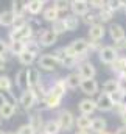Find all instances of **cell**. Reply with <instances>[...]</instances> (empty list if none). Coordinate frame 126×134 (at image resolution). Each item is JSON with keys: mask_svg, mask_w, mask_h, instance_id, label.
<instances>
[{"mask_svg": "<svg viewBox=\"0 0 126 134\" xmlns=\"http://www.w3.org/2000/svg\"><path fill=\"white\" fill-rule=\"evenodd\" d=\"M89 50H90V42H87L86 39H75V41H72L70 45L65 47L67 55L75 56V58H78L79 61H81V59H86Z\"/></svg>", "mask_w": 126, "mask_h": 134, "instance_id": "6da1fadb", "label": "cell"}, {"mask_svg": "<svg viewBox=\"0 0 126 134\" xmlns=\"http://www.w3.org/2000/svg\"><path fill=\"white\" fill-rule=\"evenodd\" d=\"M33 34H34V28L28 22L22 28H13L9 31V34H8V37H9V42H13V41H24V42H27V41L33 39Z\"/></svg>", "mask_w": 126, "mask_h": 134, "instance_id": "7a4b0ae2", "label": "cell"}, {"mask_svg": "<svg viewBox=\"0 0 126 134\" xmlns=\"http://www.w3.org/2000/svg\"><path fill=\"white\" fill-rule=\"evenodd\" d=\"M98 58L103 64H107V66H112L117 59H118V50L112 45H104L101 47V50L98 52Z\"/></svg>", "mask_w": 126, "mask_h": 134, "instance_id": "3957f363", "label": "cell"}, {"mask_svg": "<svg viewBox=\"0 0 126 134\" xmlns=\"http://www.w3.org/2000/svg\"><path fill=\"white\" fill-rule=\"evenodd\" d=\"M56 120H58V123H59V126H61L62 131H72L73 126L76 125V119H75V115H73L70 111H67V109H62V111L58 112Z\"/></svg>", "mask_w": 126, "mask_h": 134, "instance_id": "277c9868", "label": "cell"}, {"mask_svg": "<svg viewBox=\"0 0 126 134\" xmlns=\"http://www.w3.org/2000/svg\"><path fill=\"white\" fill-rule=\"evenodd\" d=\"M114 106L115 103L112 100L111 94H106V92H101L96 98V109L101 111V112H111L114 111Z\"/></svg>", "mask_w": 126, "mask_h": 134, "instance_id": "5b68a950", "label": "cell"}, {"mask_svg": "<svg viewBox=\"0 0 126 134\" xmlns=\"http://www.w3.org/2000/svg\"><path fill=\"white\" fill-rule=\"evenodd\" d=\"M37 66L41 67L42 70H47V72H53L56 67H59V61L53 56V53H48V55H42L39 59H37Z\"/></svg>", "mask_w": 126, "mask_h": 134, "instance_id": "8992f818", "label": "cell"}, {"mask_svg": "<svg viewBox=\"0 0 126 134\" xmlns=\"http://www.w3.org/2000/svg\"><path fill=\"white\" fill-rule=\"evenodd\" d=\"M36 100H37V95H36V92L33 91V89H25V91H22V94H20V97H19V103H20V106L24 108V109H31L33 106L36 104Z\"/></svg>", "mask_w": 126, "mask_h": 134, "instance_id": "52a82bcc", "label": "cell"}, {"mask_svg": "<svg viewBox=\"0 0 126 134\" xmlns=\"http://www.w3.org/2000/svg\"><path fill=\"white\" fill-rule=\"evenodd\" d=\"M78 73L81 75L83 80H90V78H95L96 69L90 61H83L78 64Z\"/></svg>", "mask_w": 126, "mask_h": 134, "instance_id": "ba28073f", "label": "cell"}, {"mask_svg": "<svg viewBox=\"0 0 126 134\" xmlns=\"http://www.w3.org/2000/svg\"><path fill=\"white\" fill-rule=\"evenodd\" d=\"M79 89H81L83 94H86L87 97H94L95 94L98 92L100 86H98V81H96L95 78H90V80H83Z\"/></svg>", "mask_w": 126, "mask_h": 134, "instance_id": "9c48e42d", "label": "cell"}, {"mask_svg": "<svg viewBox=\"0 0 126 134\" xmlns=\"http://www.w3.org/2000/svg\"><path fill=\"white\" fill-rule=\"evenodd\" d=\"M56 41H58V34L55 33L51 28L44 30L42 33L39 34V44L42 47H51L53 44H56Z\"/></svg>", "mask_w": 126, "mask_h": 134, "instance_id": "30bf717a", "label": "cell"}, {"mask_svg": "<svg viewBox=\"0 0 126 134\" xmlns=\"http://www.w3.org/2000/svg\"><path fill=\"white\" fill-rule=\"evenodd\" d=\"M78 108H79V112H81V114H84V115H92L95 111H96V100H92L90 97L83 98V100L79 101Z\"/></svg>", "mask_w": 126, "mask_h": 134, "instance_id": "8fae6325", "label": "cell"}, {"mask_svg": "<svg viewBox=\"0 0 126 134\" xmlns=\"http://www.w3.org/2000/svg\"><path fill=\"white\" fill-rule=\"evenodd\" d=\"M61 101H62V97L56 95V94L51 92L50 89L47 91V94H45V97H44V104H45L48 109H56V108L61 104Z\"/></svg>", "mask_w": 126, "mask_h": 134, "instance_id": "7c38bea8", "label": "cell"}, {"mask_svg": "<svg viewBox=\"0 0 126 134\" xmlns=\"http://www.w3.org/2000/svg\"><path fill=\"white\" fill-rule=\"evenodd\" d=\"M70 9H72V14L79 17V16H86L89 13L90 5H89V2H72Z\"/></svg>", "mask_w": 126, "mask_h": 134, "instance_id": "4fadbf2b", "label": "cell"}, {"mask_svg": "<svg viewBox=\"0 0 126 134\" xmlns=\"http://www.w3.org/2000/svg\"><path fill=\"white\" fill-rule=\"evenodd\" d=\"M104 34H106V28L100 22L89 27V37H90V41H101L104 37Z\"/></svg>", "mask_w": 126, "mask_h": 134, "instance_id": "5bb4252c", "label": "cell"}, {"mask_svg": "<svg viewBox=\"0 0 126 134\" xmlns=\"http://www.w3.org/2000/svg\"><path fill=\"white\" fill-rule=\"evenodd\" d=\"M16 86L20 91L30 89V84H28V69H22V70L17 72V75H16Z\"/></svg>", "mask_w": 126, "mask_h": 134, "instance_id": "9a60e30c", "label": "cell"}, {"mask_svg": "<svg viewBox=\"0 0 126 134\" xmlns=\"http://www.w3.org/2000/svg\"><path fill=\"white\" fill-rule=\"evenodd\" d=\"M41 72H39V69H36V67H31V69H28V84H30V89H36V87H39L41 86Z\"/></svg>", "mask_w": 126, "mask_h": 134, "instance_id": "2e32d148", "label": "cell"}, {"mask_svg": "<svg viewBox=\"0 0 126 134\" xmlns=\"http://www.w3.org/2000/svg\"><path fill=\"white\" fill-rule=\"evenodd\" d=\"M81 81H83V78H81V75L78 73V72H73V73H68L67 76H65V84H67V89H78L79 86H81Z\"/></svg>", "mask_w": 126, "mask_h": 134, "instance_id": "e0dca14e", "label": "cell"}, {"mask_svg": "<svg viewBox=\"0 0 126 134\" xmlns=\"http://www.w3.org/2000/svg\"><path fill=\"white\" fill-rule=\"evenodd\" d=\"M16 14L13 13V9H8V11H2L0 13V25L3 27H13L14 22H16Z\"/></svg>", "mask_w": 126, "mask_h": 134, "instance_id": "ac0fdd59", "label": "cell"}, {"mask_svg": "<svg viewBox=\"0 0 126 134\" xmlns=\"http://www.w3.org/2000/svg\"><path fill=\"white\" fill-rule=\"evenodd\" d=\"M14 112H16V106L14 104H11L8 101H2L0 103V117L2 119L8 120V119H11L14 115Z\"/></svg>", "mask_w": 126, "mask_h": 134, "instance_id": "d6986e66", "label": "cell"}, {"mask_svg": "<svg viewBox=\"0 0 126 134\" xmlns=\"http://www.w3.org/2000/svg\"><path fill=\"white\" fill-rule=\"evenodd\" d=\"M13 13L16 16H25L28 11V0H13Z\"/></svg>", "mask_w": 126, "mask_h": 134, "instance_id": "ffe728a7", "label": "cell"}, {"mask_svg": "<svg viewBox=\"0 0 126 134\" xmlns=\"http://www.w3.org/2000/svg\"><path fill=\"white\" fill-rule=\"evenodd\" d=\"M109 36H111V39L115 42V41H118V39H122V37H125V30H123V27L122 25H118V24H112L109 28Z\"/></svg>", "mask_w": 126, "mask_h": 134, "instance_id": "44dd1931", "label": "cell"}, {"mask_svg": "<svg viewBox=\"0 0 126 134\" xmlns=\"http://www.w3.org/2000/svg\"><path fill=\"white\" fill-rule=\"evenodd\" d=\"M44 5L41 0H28V13L31 16H37L41 13H44Z\"/></svg>", "mask_w": 126, "mask_h": 134, "instance_id": "7402d4cb", "label": "cell"}, {"mask_svg": "<svg viewBox=\"0 0 126 134\" xmlns=\"http://www.w3.org/2000/svg\"><path fill=\"white\" fill-rule=\"evenodd\" d=\"M42 17H44L45 22H51V24H53V22H56V20L59 19V11H58L56 8H53V6H50V8L44 9Z\"/></svg>", "mask_w": 126, "mask_h": 134, "instance_id": "603a6c76", "label": "cell"}, {"mask_svg": "<svg viewBox=\"0 0 126 134\" xmlns=\"http://www.w3.org/2000/svg\"><path fill=\"white\" fill-rule=\"evenodd\" d=\"M42 131H44L45 134H59V131H62V130H61L58 120L55 119V120H48V122H45Z\"/></svg>", "mask_w": 126, "mask_h": 134, "instance_id": "cb8c5ba5", "label": "cell"}, {"mask_svg": "<svg viewBox=\"0 0 126 134\" xmlns=\"http://www.w3.org/2000/svg\"><path fill=\"white\" fill-rule=\"evenodd\" d=\"M64 22H65L67 31H75V30H78V27H79L78 16H75V14H68V16H65V17H64Z\"/></svg>", "mask_w": 126, "mask_h": 134, "instance_id": "d4e9b609", "label": "cell"}, {"mask_svg": "<svg viewBox=\"0 0 126 134\" xmlns=\"http://www.w3.org/2000/svg\"><path fill=\"white\" fill-rule=\"evenodd\" d=\"M106 126H107V123H106V120L103 117H95V119H92L90 131H94L95 134H98V133H101V131H104Z\"/></svg>", "mask_w": 126, "mask_h": 134, "instance_id": "484cf974", "label": "cell"}, {"mask_svg": "<svg viewBox=\"0 0 126 134\" xmlns=\"http://www.w3.org/2000/svg\"><path fill=\"white\" fill-rule=\"evenodd\" d=\"M90 126H92V119H90V115L81 114L79 117H76V128H78V130H90Z\"/></svg>", "mask_w": 126, "mask_h": 134, "instance_id": "4316f807", "label": "cell"}, {"mask_svg": "<svg viewBox=\"0 0 126 134\" xmlns=\"http://www.w3.org/2000/svg\"><path fill=\"white\" fill-rule=\"evenodd\" d=\"M17 58H19V63H20L22 66H31L33 63L36 61V55L31 53V52H27V50H25L24 53H20Z\"/></svg>", "mask_w": 126, "mask_h": 134, "instance_id": "83f0119b", "label": "cell"}, {"mask_svg": "<svg viewBox=\"0 0 126 134\" xmlns=\"http://www.w3.org/2000/svg\"><path fill=\"white\" fill-rule=\"evenodd\" d=\"M27 48H25V42L24 41H13V42H9V52L13 53V55H20V53H24Z\"/></svg>", "mask_w": 126, "mask_h": 134, "instance_id": "f1b7e54d", "label": "cell"}, {"mask_svg": "<svg viewBox=\"0 0 126 134\" xmlns=\"http://www.w3.org/2000/svg\"><path fill=\"white\" fill-rule=\"evenodd\" d=\"M30 125H31L33 128L36 130V131H41V130H44V122H42V115L39 114V112H34L31 117H30V122H28Z\"/></svg>", "mask_w": 126, "mask_h": 134, "instance_id": "f546056e", "label": "cell"}, {"mask_svg": "<svg viewBox=\"0 0 126 134\" xmlns=\"http://www.w3.org/2000/svg\"><path fill=\"white\" fill-rule=\"evenodd\" d=\"M120 89V84H118V80H107L104 84H103V92L106 94H114L115 91Z\"/></svg>", "mask_w": 126, "mask_h": 134, "instance_id": "4dcf8cb0", "label": "cell"}, {"mask_svg": "<svg viewBox=\"0 0 126 134\" xmlns=\"http://www.w3.org/2000/svg\"><path fill=\"white\" fill-rule=\"evenodd\" d=\"M70 0H53V8H56L59 13H65L67 9H70Z\"/></svg>", "mask_w": 126, "mask_h": 134, "instance_id": "1f68e13d", "label": "cell"}, {"mask_svg": "<svg viewBox=\"0 0 126 134\" xmlns=\"http://www.w3.org/2000/svg\"><path fill=\"white\" fill-rule=\"evenodd\" d=\"M41 44H39V41H33V39H30V41H27L25 42V48H27V52H31V53H34V55H37L39 52H41Z\"/></svg>", "mask_w": 126, "mask_h": 134, "instance_id": "d6a6232c", "label": "cell"}, {"mask_svg": "<svg viewBox=\"0 0 126 134\" xmlns=\"http://www.w3.org/2000/svg\"><path fill=\"white\" fill-rule=\"evenodd\" d=\"M51 30L55 31V33L58 34H62L67 31V27H65V22H64V19H58L56 22H53V25H51Z\"/></svg>", "mask_w": 126, "mask_h": 134, "instance_id": "836d02e7", "label": "cell"}, {"mask_svg": "<svg viewBox=\"0 0 126 134\" xmlns=\"http://www.w3.org/2000/svg\"><path fill=\"white\" fill-rule=\"evenodd\" d=\"M112 16H114V11H111L109 8H103V9H100L98 11V17H100V20L104 24V22H109L111 19H112Z\"/></svg>", "mask_w": 126, "mask_h": 134, "instance_id": "e575fe53", "label": "cell"}, {"mask_svg": "<svg viewBox=\"0 0 126 134\" xmlns=\"http://www.w3.org/2000/svg\"><path fill=\"white\" fill-rule=\"evenodd\" d=\"M13 89V81L6 75H0V91H11Z\"/></svg>", "mask_w": 126, "mask_h": 134, "instance_id": "d590c367", "label": "cell"}, {"mask_svg": "<svg viewBox=\"0 0 126 134\" xmlns=\"http://www.w3.org/2000/svg\"><path fill=\"white\" fill-rule=\"evenodd\" d=\"M83 20H84V24L86 25H95V24H98V20H100V17H98V14H95V13H87L86 16H83Z\"/></svg>", "mask_w": 126, "mask_h": 134, "instance_id": "8d00e7d4", "label": "cell"}, {"mask_svg": "<svg viewBox=\"0 0 126 134\" xmlns=\"http://www.w3.org/2000/svg\"><path fill=\"white\" fill-rule=\"evenodd\" d=\"M125 67H126V58H120V56H118V59L111 66V69H112L115 73H118V75H120V72H122Z\"/></svg>", "mask_w": 126, "mask_h": 134, "instance_id": "74e56055", "label": "cell"}, {"mask_svg": "<svg viewBox=\"0 0 126 134\" xmlns=\"http://www.w3.org/2000/svg\"><path fill=\"white\" fill-rule=\"evenodd\" d=\"M0 98H2V101H8L16 106V97L13 95L11 91H0Z\"/></svg>", "mask_w": 126, "mask_h": 134, "instance_id": "f35d334b", "label": "cell"}, {"mask_svg": "<svg viewBox=\"0 0 126 134\" xmlns=\"http://www.w3.org/2000/svg\"><path fill=\"white\" fill-rule=\"evenodd\" d=\"M111 97H112V100H114L115 104H117V103H123V101H125V97H126V92H123L122 89H118V91H115L114 94H111Z\"/></svg>", "mask_w": 126, "mask_h": 134, "instance_id": "ab89813d", "label": "cell"}, {"mask_svg": "<svg viewBox=\"0 0 126 134\" xmlns=\"http://www.w3.org/2000/svg\"><path fill=\"white\" fill-rule=\"evenodd\" d=\"M106 8H109L111 11H118L120 8H123L122 6V2L120 0H106Z\"/></svg>", "mask_w": 126, "mask_h": 134, "instance_id": "60d3db41", "label": "cell"}, {"mask_svg": "<svg viewBox=\"0 0 126 134\" xmlns=\"http://www.w3.org/2000/svg\"><path fill=\"white\" fill-rule=\"evenodd\" d=\"M37 131L33 128L30 123H25V125H22V126H19V130H17V134H36Z\"/></svg>", "mask_w": 126, "mask_h": 134, "instance_id": "b9f144b4", "label": "cell"}, {"mask_svg": "<svg viewBox=\"0 0 126 134\" xmlns=\"http://www.w3.org/2000/svg\"><path fill=\"white\" fill-rule=\"evenodd\" d=\"M28 24V20L25 19V16H17L16 17V22H14V25H13V28H22V27H25Z\"/></svg>", "mask_w": 126, "mask_h": 134, "instance_id": "7bdbcfd3", "label": "cell"}, {"mask_svg": "<svg viewBox=\"0 0 126 134\" xmlns=\"http://www.w3.org/2000/svg\"><path fill=\"white\" fill-rule=\"evenodd\" d=\"M89 5L94 8V9H103L106 6V0H89Z\"/></svg>", "mask_w": 126, "mask_h": 134, "instance_id": "ee69618b", "label": "cell"}, {"mask_svg": "<svg viewBox=\"0 0 126 134\" xmlns=\"http://www.w3.org/2000/svg\"><path fill=\"white\" fill-rule=\"evenodd\" d=\"M118 52H125L126 50V36L125 37H122V39H118V41H115V45H114Z\"/></svg>", "mask_w": 126, "mask_h": 134, "instance_id": "f6af8a7d", "label": "cell"}, {"mask_svg": "<svg viewBox=\"0 0 126 134\" xmlns=\"http://www.w3.org/2000/svg\"><path fill=\"white\" fill-rule=\"evenodd\" d=\"M8 50H9V44H8V42H5L3 39H0V56H3Z\"/></svg>", "mask_w": 126, "mask_h": 134, "instance_id": "bcb514c9", "label": "cell"}, {"mask_svg": "<svg viewBox=\"0 0 126 134\" xmlns=\"http://www.w3.org/2000/svg\"><path fill=\"white\" fill-rule=\"evenodd\" d=\"M114 111H115L118 115H122V114L126 111V104H125V103H117V104L114 106Z\"/></svg>", "mask_w": 126, "mask_h": 134, "instance_id": "7dc6e473", "label": "cell"}, {"mask_svg": "<svg viewBox=\"0 0 126 134\" xmlns=\"http://www.w3.org/2000/svg\"><path fill=\"white\" fill-rule=\"evenodd\" d=\"M118 84H120V89L126 92V78H118Z\"/></svg>", "mask_w": 126, "mask_h": 134, "instance_id": "c3c4849f", "label": "cell"}, {"mask_svg": "<svg viewBox=\"0 0 126 134\" xmlns=\"http://www.w3.org/2000/svg\"><path fill=\"white\" fill-rule=\"evenodd\" d=\"M6 66V59H5V56H0V70H3Z\"/></svg>", "mask_w": 126, "mask_h": 134, "instance_id": "681fc988", "label": "cell"}, {"mask_svg": "<svg viewBox=\"0 0 126 134\" xmlns=\"http://www.w3.org/2000/svg\"><path fill=\"white\" fill-rule=\"evenodd\" d=\"M115 134H126V126H120V128L115 131Z\"/></svg>", "mask_w": 126, "mask_h": 134, "instance_id": "f907efd6", "label": "cell"}, {"mask_svg": "<svg viewBox=\"0 0 126 134\" xmlns=\"http://www.w3.org/2000/svg\"><path fill=\"white\" fill-rule=\"evenodd\" d=\"M120 119H122V123H123V126H126V111L120 115Z\"/></svg>", "mask_w": 126, "mask_h": 134, "instance_id": "816d5d0a", "label": "cell"}, {"mask_svg": "<svg viewBox=\"0 0 126 134\" xmlns=\"http://www.w3.org/2000/svg\"><path fill=\"white\" fill-rule=\"evenodd\" d=\"M75 134H90V133H89L87 130H78V131H76Z\"/></svg>", "mask_w": 126, "mask_h": 134, "instance_id": "f5cc1de1", "label": "cell"}, {"mask_svg": "<svg viewBox=\"0 0 126 134\" xmlns=\"http://www.w3.org/2000/svg\"><path fill=\"white\" fill-rule=\"evenodd\" d=\"M118 76H120V78H126V67L120 72V75H118Z\"/></svg>", "mask_w": 126, "mask_h": 134, "instance_id": "db71d44e", "label": "cell"}, {"mask_svg": "<svg viewBox=\"0 0 126 134\" xmlns=\"http://www.w3.org/2000/svg\"><path fill=\"white\" fill-rule=\"evenodd\" d=\"M120 2H122V6H123V8H126V0H120Z\"/></svg>", "mask_w": 126, "mask_h": 134, "instance_id": "11a10c76", "label": "cell"}, {"mask_svg": "<svg viewBox=\"0 0 126 134\" xmlns=\"http://www.w3.org/2000/svg\"><path fill=\"white\" fill-rule=\"evenodd\" d=\"M98 134H112V133H109V131H106V130H104V131H101V133H98Z\"/></svg>", "mask_w": 126, "mask_h": 134, "instance_id": "9f6ffc18", "label": "cell"}, {"mask_svg": "<svg viewBox=\"0 0 126 134\" xmlns=\"http://www.w3.org/2000/svg\"><path fill=\"white\" fill-rule=\"evenodd\" d=\"M72 2H89V0H72Z\"/></svg>", "mask_w": 126, "mask_h": 134, "instance_id": "6f0895ef", "label": "cell"}, {"mask_svg": "<svg viewBox=\"0 0 126 134\" xmlns=\"http://www.w3.org/2000/svg\"><path fill=\"white\" fill-rule=\"evenodd\" d=\"M41 2H42V3H47V2H48V0H41Z\"/></svg>", "mask_w": 126, "mask_h": 134, "instance_id": "680465c9", "label": "cell"}, {"mask_svg": "<svg viewBox=\"0 0 126 134\" xmlns=\"http://www.w3.org/2000/svg\"><path fill=\"white\" fill-rule=\"evenodd\" d=\"M0 134H8V133H3V131H0Z\"/></svg>", "mask_w": 126, "mask_h": 134, "instance_id": "91938a15", "label": "cell"}, {"mask_svg": "<svg viewBox=\"0 0 126 134\" xmlns=\"http://www.w3.org/2000/svg\"><path fill=\"white\" fill-rule=\"evenodd\" d=\"M0 125H2V117H0Z\"/></svg>", "mask_w": 126, "mask_h": 134, "instance_id": "94428289", "label": "cell"}, {"mask_svg": "<svg viewBox=\"0 0 126 134\" xmlns=\"http://www.w3.org/2000/svg\"><path fill=\"white\" fill-rule=\"evenodd\" d=\"M39 134H45V133H44V131H42V133H39Z\"/></svg>", "mask_w": 126, "mask_h": 134, "instance_id": "6125c7cd", "label": "cell"}, {"mask_svg": "<svg viewBox=\"0 0 126 134\" xmlns=\"http://www.w3.org/2000/svg\"><path fill=\"white\" fill-rule=\"evenodd\" d=\"M8 134H16V133H8Z\"/></svg>", "mask_w": 126, "mask_h": 134, "instance_id": "be15d7a7", "label": "cell"}, {"mask_svg": "<svg viewBox=\"0 0 126 134\" xmlns=\"http://www.w3.org/2000/svg\"><path fill=\"white\" fill-rule=\"evenodd\" d=\"M125 11H126V8H125Z\"/></svg>", "mask_w": 126, "mask_h": 134, "instance_id": "e7e4bbea", "label": "cell"}]
</instances>
